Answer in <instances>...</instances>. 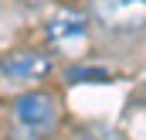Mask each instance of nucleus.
<instances>
[{
    "instance_id": "obj_4",
    "label": "nucleus",
    "mask_w": 146,
    "mask_h": 140,
    "mask_svg": "<svg viewBox=\"0 0 146 140\" xmlns=\"http://www.w3.org/2000/svg\"><path fill=\"white\" fill-rule=\"evenodd\" d=\"M92 17L112 31H133L146 17V0H92Z\"/></svg>"
},
{
    "instance_id": "obj_3",
    "label": "nucleus",
    "mask_w": 146,
    "mask_h": 140,
    "mask_svg": "<svg viewBox=\"0 0 146 140\" xmlns=\"http://www.w3.org/2000/svg\"><path fill=\"white\" fill-rule=\"evenodd\" d=\"M44 31H48V41H51V44H61V48L82 44V41L88 38V10L54 7L51 17H48V24H44Z\"/></svg>"
},
{
    "instance_id": "obj_1",
    "label": "nucleus",
    "mask_w": 146,
    "mask_h": 140,
    "mask_svg": "<svg viewBox=\"0 0 146 140\" xmlns=\"http://www.w3.org/2000/svg\"><path fill=\"white\" fill-rule=\"evenodd\" d=\"M58 120L61 106L51 92H24L10 109V140H48Z\"/></svg>"
},
{
    "instance_id": "obj_2",
    "label": "nucleus",
    "mask_w": 146,
    "mask_h": 140,
    "mask_svg": "<svg viewBox=\"0 0 146 140\" xmlns=\"http://www.w3.org/2000/svg\"><path fill=\"white\" fill-rule=\"evenodd\" d=\"M54 69V58L48 51H37V48H14L0 58V72L3 79H14V82H37V79H48Z\"/></svg>"
},
{
    "instance_id": "obj_5",
    "label": "nucleus",
    "mask_w": 146,
    "mask_h": 140,
    "mask_svg": "<svg viewBox=\"0 0 146 140\" xmlns=\"http://www.w3.org/2000/svg\"><path fill=\"white\" fill-rule=\"evenodd\" d=\"M112 75L106 69H92V65H78V69H68V82H109Z\"/></svg>"
}]
</instances>
